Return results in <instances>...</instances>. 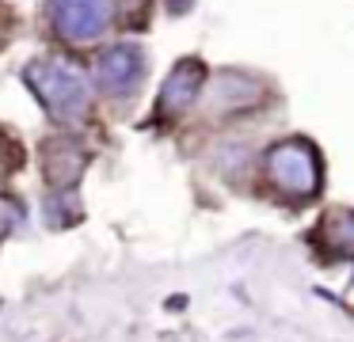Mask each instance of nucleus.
Returning <instances> with one entry per match:
<instances>
[{"label": "nucleus", "mask_w": 354, "mask_h": 342, "mask_svg": "<svg viewBox=\"0 0 354 342\" xmlns=\"http://www.w3.org/2000/svg\"><path fill=\"white\" fill-rule=\"evenodd\" d=\"M27 88L42 103V111L54 122H84L88 106H92V84L73 61L65 57H39L27 65Z\"/></svg>", "instance_id": "nucleus-1"}, {"label": "nucleus", "mask_w": 354, "mask_h": 342, "mask_svg": "<svg viewBox=\"0 0 354 342\" xmlns=\"http://www.w3.org/2000/svg\"><path fill=\"white\" fill-rule=\"evenodd\" d=\"M267 179L278 194L305 202L320 190V179H324L320 152L301 137H286L267 152Z\"/></svg>", "instance_id": "nucleus-2"}, {"label": "nucleus", "mask_w": 354, "mask_h": 342, "mask_svg": "<svg viewBox=\"0 0 354 342\" xmlns=\"http://www.w3.org/2000/svg\"><path fill=\"white\" fill-rule=\"evenodd\" d=\"M115 19V0H50V23L65 42H95Z\"/></svg>", "instance_id": "nucleus-3"}, {"label": "nucleus", "mask_w": 354, "mask_h": 342, "mask_svg": "<svg viewBox=\"0 0 354 342\" xmlns=\"http://www.w3.org/2000/svg\"><path fill=\"white\" fill-rule=\"evenodd\" d=\"M145 80V50L133 42H115L95 57V84L111 99H126Z\"/></svg>", "instance_id": "nucleus-4"}, {"label": "nucleus", "mask_w": 354, "mask_h": 342, "mask_svg": "<svg viewBox=\"0 0 354 342\" xmlns=\"http://www.w3.org/2000/svg\"><path fill=\"white\" fill-rule=\"evenodd\" d=\"M202 84H206V65L194 57H183L160 84V99H156V114L160 118H179L183 111H191L194 99L202 95Z\"/></svg>", "instance_id": "nucleus-5"}, {"label": "nucleus", "mask_w": 354, "mask_h": 342, "mask_svg": "<svg viewBox=\"0 0 354 342\" xmlns=\"http://www.w3.org/2000/svg\"><path fill=\"white\" fill-rule=\"evenodd\" d=\"M42 171H46L54 190L73 187L80 179V171H84V149L73 144V137H57V141H50L42 149Z\"/></svg>", "instance_id": "nucleus-6"}, {"label": "nucleus", "mask_w": 354, "mask_h": 342, "mask_svg": "<svg viewBox=\"0 0 354 342\" xmlns=\"http://www.w3.org/2000/svg\"><path fill=\"white\" fill-rule=\"evenodd\" d=\"M263 95V88L252 80V76H236V73H225L217 76L214 84V106L217 111H244V106H255Z\"/></svg>", "instance_id": "nucleus-7"}, {"label": "nucleus", "mask_w": 354, "mask_h": 342, "mask_svg": "<svg viewBox=\"0 0 354 342\" xmlns=\"http://www.w3.org/2000/svg\"><path fill=\"white\" fill-rule=\"evenodd\" d=\"M324 240L335 255H354V209H335L324 217Z\"/></svg>", "instance_id": "nucleus-8"}, {"label": "nucleus", "mask_w": 354, "mask_h": 342, "mask_svg": "<svg viewBox=\"0 0 354 342\" xmlns=\"http://www.w3.org/2000/svg\"><path fill=\"white\" fill-rule=\"evenodd\" d=\"M12 228H16V209H12L8 202H0V240H4Z\"/></svg>", "instance_id": "nucleus-9"}]
</instances>
